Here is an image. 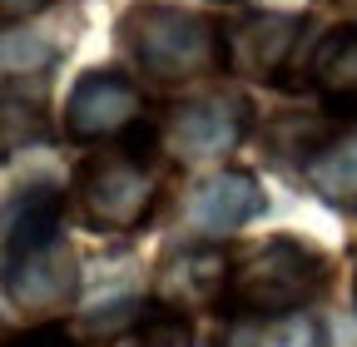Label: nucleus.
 Returning <instances> with one entry per match:
<instances>
[{
    "label": "nucleus",
    "instance_id": "nucleus-1",
    "mask_svg": "<svg viewBox=\"0 0 357 347\" xmlns=\"http://www.w3.org/2000/svg\"><path fill=\"white\" fill-rule=\"evenodd\" d=\"M0 288L25 313H60L79 293V263L65 238V199L60 189H30L6 229L0 248Z\"/></svg>",
    "mask_w": 357,
    "mask_h": 347
},
{
    "label": "nucleus",
    "instance_id": "nucleus-2",
    "mask_svg": "<svg viewBox=\"0 0 357 347\" xmlns=\"http://www.w3.org/2000/svg\"><path fill=\"white\" fill-rule=\"evenodd\" d=\"M154 134L129 129L124 144L89 154L75 169V208L100 233H139L159 208V169H154Z\"/></svg>",
    "mask_w": 357,
    "mask_h": 347
},
{
    "label": "nucleus",
    "instance_id": "nucleus-3",
    "mask_svg": "<svg viewBox=\"0 0 357 347\" xmlns=\"http://www.w3.org/2000/svg\"><path fill=\"white\" fill-rule=\"evenodd\" d=\"M119 45L159 84H189L229 65L223 25L184 6H134L119 15Z\"/></svg>",
    "mask_w": 357,
    "mask_h": 347
},
{
    "label": "nucleus",
    "instance_id": "nucleus-4",
    "mask_svg": "<svg viewBox=\"0 0 357 347\" xmlns=\"http://www.w3.org/2000/svg\"><path fill=\"white\" fill-rule=\"evenodd\" d=\"M328 253L293 233H273L253 243L229 268V288L218 302L234 313H298L328 288Z\"/></svg>",
    "mask_w": 357,
    "mask_h": 347
},
{
    "label": "nucleus",
    "instance_id": "nucleus-5",
    "mask_svg": "<svg viewBox=\"0 0 357 347\" xmlns=\"http://www.w3.org/2000/svg\"><path fill=\"white\" fill-rule=\"evenodd\" d=\"M139 84L119 70H84L65 95V134L75 144H109L139 124Z\"/></svg>",
    "mask_w": 357,
    "mask_h": 347
},
{
    "label": "nucleus",
    "instance_id": "nucleus-6",
    "mask_svg": "<svg viewBox=\"0 0 357 347\" xmlns=\"http://www.w3.org/2000/svg\"><path fill=\"white\" fill-rule=\"evenodd\" d=\"M248 124H253V109H248L238 95H208V100L184 105V109L169 119L164 144L174 149V159L199 164V159L229 154L234 144H243Z\"/></svg>",
    "mask_w": 357,
    "mask_h": 347
},
{
    "label": "nucleus",
    "instance_id": "nucleus-7",
    "mask_svg": "<svg viewBox=\"0 0 357 347\" xmlns=\"http://www.w3.org/2000/svg\"><path fill=\"white\" fill-rule=\"evenodd\" d=\"M303 25H307V20H298V15H278V10H253V15L234 20L229 30H223L229 65L243 70V75H258V79H273L278 65L293 55Z\"/></svg>",
    "mask_w": 357,
    "mask_h": 347
},
{
    "label": "nucleus",
    "instance_id": "nucleus-8",
    "mask_svg": "<svg viewBox=\"0 0 357 347\" xmlns=\"http://www.w3.org/2000/svg\"><path fill=\"white\" fill-rule=\"evenodd\" d=\"M268 213V194L258 189L253 174L229 169V174H213L208 184H199V194L189 199V224L199 233H234L248 219Z\"/></svg>",
    "mask_w": 357,
    "mask_h": 347
},
{
    "label": "nucleus",
    "instance_id": "nucleus-9",
    "mask_svg": "<svg viewBox=\"0 0 357 347\" xmlns=\"http://www.w3.org/2000/svg\"><path fill=\"white\" fill-rule=\"evenodd\" d=\"M218 347H328L323 323L298 313H234L218 332Z\"/></svg>",
    "mask_w": 357,
    "mask_h": 347
},
{
    "label": "nucleus",
    "instance_id": "nucleus-10",
    "mask_svg": "<svg viewBox=\"0 0 357 347\" xmlns=\"http://www.w3.org/2000/svg\"><path fill=\"white\" fill-rule=\"evenodd\" d=\"M303 184L333 208H357V129L323 139L303 159Z\"/></svg>",
    "mask_w": 357,
    "mask_h": 347
},
{
    "label": "nucleus",
    "instance_id": "nucleus-11",
    "mask_svg": "<svg viewBox=\"0 0 357 347\" xmlns=\"http://www.w3.org/2000/svg\"><path fill=\"white\" fill-rule=\"evenodd\" d=\"M307 84L328 100H357V25H337L307 60Z\"/></svg>",
    "mask_w": 357,
    "mask_h": 347
},
{
    "label": "nucleus",
    "instance_id": "nucleus-12",
    "mask_svg": "<svg viewBox=\"0 0 357 347\" xmlns=\"http://www.w3.org/2000/svg\"><path fill=\"white\" fill-rule=\"evenodd\" d=\"M229 268L234 263L218 248H189L184 258H174L164 268V293L184 298V302H213V298H223V288H229Z\"/></svg>",
    "mask_w": 357,
    "mask_h": 347
},
{
    "label": "nucleus",
    "instance_id": "nucleus-13",
    "mask_svg": "<svg viewBox=\"0 0 357 347\" xmlns=\"http://www.w3.org/2000/svg\"><path fill=\"white\" fill-rule=\"evenodd\" d=\"M0 347H79L60 323H40V327H30V332H15V337H6Z\"/></svg>",
    "mask_w": 357,
    "mask_h": 347
},
{
    "label": "nucleus",
    "instance_id": "nucleus-14",
    "mask_svg": "<svg viewBox=\"0 0 357 347\" xmlns=\"http://www.w3.org/2000/svg\"><path fill=\"white\" fill-rule=\"evenodd\" d=\"M50 0H0V25H20L30 15H40Z\"/></svg>",
    "mask_w": 357,
    "mask_h": 347
},
{
    "label": "nucleus",
    "instance_id": "nucleus-15",
    "mask_svg": "<svg viewBox=\"0 0 357 347\" xmlns=\"http://www.w3.org/2000/svg\"><path fill=\"white\" fill-rule=\"evenodd\" d=\"M352 293H357V278H352Z\"/></svg>",
    "mask_w": 357,
    "mask_h": 347
},
{
    "label": "nucleus",
    "instance_id": "nucleus-16",
    "mask_svg": "<svg viewBox=\"0 0 357 347\" xmlns=\"http://www.w3.org/2000/svg\"><path fill=\"white\" fill-rule=\"evenodd\" d=\"M352 6H357V0H352Z\"/></svg>",
    "mask_w": 357,
    "mask_h": 347
}]
</instances>
